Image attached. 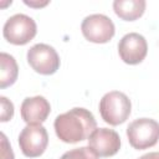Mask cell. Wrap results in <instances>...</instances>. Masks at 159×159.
<instances>
[{
	"label": "cell",
	"mask_w": 159,
	"mask_h": 159,
	"mask_svg": "<svg viewBox=\"0 0 159 159\" xmlns=\"http://www.w3.org/2000/svg\"><path fill=\"white\" fill-rule=\"evenodd\" d=\"M0 63H1L0 88H6L16 82L17 75H19V67H17V63L14 56L6 52L0 53Z\"/></svg>",
	"instance_id": "12"
},
{
	"label": "cell",
	"mask_w": 159,
	"mask_h": 159,
	"mask_svg": "<svg viewBox=\"0 0 159 159\" xmlns=\"http://www.w3.org/2000/svg\"><path fill=\"white\" fill-rule=\"evenodd\" d=\"M60 159H98V157L89 147H81L66 152Z\"/></svg>",
	"instance_id": "13"
},
{
	"label": "cell",
	"mask_w": 159,
	"mask_h": 159,
	"mask_svg": "<svg viewBox=\"0 0 159 159\" xmlns=\"http://www.w3.org/2000/svg\"><path fill=\"white\" fill-rule=\"evenodd\" d=\"M132 111L130 99L119 91H111L106 93L99 102V113L102 119L111 124L118 125L124 123Z\"/></svg>",
	"instance_id": "2"
},
{
	"label": "cell",
	"mask_w": 159,
	"mask_h": 159,
	"mask_svg": "<svg viewBox=\"0 0 159 159\" xmlns=\"http://www.w3.org/2000/svg\"><path fill=\"white\" fill-rule=\"evenodd\" d=\"M88 147L98 158L112 157L120 148V138L113 129L96 128L88 137Z\"/></svg>",
	"instance_id": "8"
},
{
	"label": "cell",
	"mask_w": 159,
	"mask_h": 159,
	"mask_svg": "<svg viewBox=\"0 0 159 159\" xmlns=\"http://www.w3.org/2000/svg\"><path fill=\"white\" fill-rule=\"evenodd\" d=\"M148 52V43L144 36L138 32L124 35L118 42V53L123 62L128 65L140 63Z\"/></svg>",
	"instance_id": "9"
},
{
	"label": "cell",
	"mask_w": 159,
	"mask_h": 159,
	"mask_svg": "<svg viewBox=\"0 0 159 159\" xmlns=\"http://www.w3.org/2000/svg\"><path fill=\"white\" fill-rule=\"evenodd\" d=\"M53 127L60 140L73 144L88 139L91 133L96 129L97 122L92 112L82 107H76L57 116Z\"/></svg>",
	"instance_id": "1"
},
{
	"label": "cell",
	"mask_w": 159,
	"mask_h": 159,
	"mask_svg": "<svg viewBox=\"0 0 159 159\" xmlns=\"http://www.w3.org/2000/svg\"><path fill=\"white\" fill-rule=\"evenodd\" d=\"M81 30L86 40L94 43L108 42L116 32L113 21L103 14H92L83 19Z\"/></svg>",
	"instance_id": "7"
},
{
	"label": "cell",
	"mask_w": 159,
	"mask_h": 159,
	"mask_svg": "<svg viewBox=\"0 0 159 159\" xmlns=\"http://www.w3.org/2000/svg\"><path fill=\"white\" fill-rule=\"evenodd\" d=\"M47 144L48 134L42 124H27L19 134V145L25 157H40L46 150Z\"/></svg>",
	"instance_id": "6"
},
{
	"label": "cell",
	"mask_w": 159,
	"mask_h": 159,
	"mask_svg": "<svg viewBox=\"0 0 159 159\" xmlns=\"http://www.w3.org/2000/svg\"><path fill=\"white\" fill-rule=\"evenodd\" d=\"M1 159H14L12 149L4 133H1Z\"/></svg>",
	"instance_id": "15"
},
{
	"label": "cell",
	"mask_w": 159,
	"mask_h": 159,
	"mask_svg": "<svg viewBox=\"0 0 159 159\" xmlns=\"http://www.w3.org/2000/svg\"><path fill=\"white\" fill-rule=\"evenodd\" d=\"M127 137L134 149L152 148L159 140V123L150 118H138L129 123Z\"/></svg>",
	"instance_id": "3"
},
{
	"label": "cell",
	"mask_w": 159,
	"mask_h": 159,
	"mask_svg": "<svg viewBox=\"0 0 159 159\" xmlns=\"http://www.w3.org/2000/svg\"><path fill=\"white\" fill-rule=\"evenodd\" d=\"M138 159H159V153L158 152H150V153H147V154L142 155Z\"/></svg>",
	"instance_id": "16"
},
{
	"label": "cell",
	"mask_w": 159,
	"mask_h": 159,
	"mask_svg": "<svg viewBox=\"0 0 159 159\" xmlns=\"http://www.w3.org/2000/svg\"><path fill=\"white\" fill-rule=\"evenodd\" d=\"M51 112L48 101L42 96L27 97L22 101L20 107L21 118L27 124H41L43 123Z\"/></svg>",
	"instance_id": "10"
},
{
	"label": "cell",
	"mask_w": 159,
	"mask_h": 159,
	"mask_svg": "<svg viewBox=\"0 0 159 159\" xmlns=\"http://www.w3.org/2000/svg\"><path fill=\"white\" fill-rule=\"evenodd\" d=\"M0 102H1V119L0 120L7 122L14 116V104L4 96L0 97Z\"/></svg>",
	"instance_id": "14"
},
{
	"label": "cell",
	"mask_w": 159,
	"mask_h": 159,
	"mask_svg": "<svg viewBox=\"0 0 159 159\" xmlns=\"http://www.w3.org/2000/svg\"><path fill=\"white\" fill-rule=\"evenodd\" d=\"M145 5L144 0H116L113 1V10L122 20L134 21L144 14Z\"/></svg>",
	"instance_id": "11"
},
{
	"label": "cell",
	"mask_w": 159,
	"mask_h": 159,
	"mask_svg": "<svg viewBox=\"0 0 159 159\" xmlns=\"http://www.w3.org/2000/svg\"><path fill=\"white\" fill-rule=\"evenodd\" d=\"M27 62L40 75H52L60 67V57L56 50L46 43H36L27 51Z\"/></svg>",
	"instance_id": "5"
},
{
	"label": "cell",
	"mask_w": 159,
	"mask_h": 159,
	"mask_svg": "<svg viewBox=\"0 0 159 159\" xmlns=\"http://www.w3.org/2000/svg\"><path fill=\"white\" fill-rule=\"evenodd\" d=\"M37 32L36 22L25 14H15L10 16L2 27L4 39L12 45H26Z\"/></svg>",
	"instance_id": "4"
},
{
	"label": "cell",
	"mask_w": 159,
	"mask_h": 159,
	"mask_svg": "<svg viewBox=\"0 0 159 159\" xmlns=\"http://www.w3.org/2000/svg\"><path fill=\"white\" fill-rule=\"evenodd\" d=\"M25 4H26V5H30V6H45V5L47 4V1L43 2V4H37V2H32V1H30V2H29V1H25Z\"/></svg>",
	"instance_id": "17"
}]
</instances>
